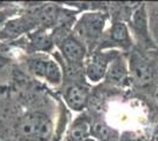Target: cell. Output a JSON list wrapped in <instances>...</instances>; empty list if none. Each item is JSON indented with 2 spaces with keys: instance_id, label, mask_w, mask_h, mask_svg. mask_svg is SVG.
<instances>
[{
  "instance_id": "obj_14",
  "label": "cell",
  "mask_w": 158,
  "mask_h": 141,
  "mask_svg": "<svg viewBox=\"0 0 158 141\" xmlns=\"http://www.w3.org/2000/svg\"><path fill=\"white\" fill-rule=\"evenodd\" d=\"M91 138L97 141H107L114 134V129L110 127L104 120H96L90 125Z\"/></svg>"
},
{
  "instance_id": "obj_1",
  "label": "cell",
  "mask_w": 158,
  "mask_h": 141,
  "mask_svg": "<svg viewBox=\"0 0 158 141\" xmlns=\"http://www.w3.org/2000/svg\"><path fill=\"white\" fill-rule=\"evenodd\" d=\"M52 133V120L41 111L28 112L17 122V134L24 141H48Z\"/></svg>"
},
{
  "instance_id": "obj_6",
  "label": "cell",
  "mask_w": 158,
  "mask_h": 141,
  "mask_svg": "<svg viewBox=\"0 0 158 141\" xmlns=\"http://www.w3.org/2000/svg\"><path fill=\"white\" fill-rule=\"evenodd\" d=\"M37 20L34 15H21L18 18H12L5 24L0 31V40L15 39L26 32H31L37 26Z\"/></svg>"
},
{
  "instance_id": "obj_18",
  "label": "cell",
  "mask_w": 158,
  "mask_h": 141,
  "mask_svg": "<svg viewBox=\"0 0 158 141\" xmlns=\"http://www.w3.org/2000/svg\"><path fill=\"white\" fill-rule=\"evenodd\" d=\"M151 141H158V126H157V128L155 129V132H153V134H152Z\"/></svg>"
},
{
  "instance_id": "obj_8",
  "label": "cell",
  "mask_w": 158,
  "mask_h": 141,
  "mask_svg": "<svg viewBox=\"0 0 158 141\" xmlns=\"http://www.w3.org/2000/svg\"><path fill=\"white\" fill-rule=\"evenodd\" d=\"M129 64L127 61L119 54L118 57L110 64L105 75V80L107 84L123 87L129 79Z\"/></svg>"
},
{
  "instance_id": "obj_7",
  "label": "cell",
  "mask_w": 158,
  "mask_h": 141,
  "mask_svg": "<svg viewBox=\"0 0 158 141\" xmlns=\"http://www.w3.org/2000/svg\"><path fill=\"white\" fill-rule=\"evenodd\" d=\"M129 64V73L131 75L132 81L138 86H145L152 80V68L148 60L133 52L130 58Z\"/></svg>"
},
{
  "instance_id": "obj_17",
  "label": "cell",
  "mask_w": 158,
  "mask_h": 141,
  "mask_svg": "<svg viewBox=\"0 0 158 141\" xmlns=\"http://www.w3.org/2000/svg\"><path fill=\"white\" fill-rule=\"evenodd\" d=\"M119 138H120V136L118 135V133H117V132H114V134L112 135L111 138H110L107 141H119Z\"/></svg>"
},
{
  "instance_id": "obj_13",
  "label": "cell",
  "mask_w": 158,
  "mask_h": 141,
  "mask_svg": "<svg viewBox=\"0 0 158 141\" xmlns=\"http://www.w3.org/2000/svg\"><path fill=\"white\" fill-rule=\"evenodd\" d=\"M90 122L86 119H77L73 122V125L70 127L69 131V140L70 141H84L89 138H91L90 132Z\"/></svg>"
},
{
  "instance_id": "obj_5",
  "label": "cell",
  "mask_w": 158,
  "mask_h": 141,
  "mask_svg": "<svg viewBox=\"0 0 158 141\" xmlns=\"http://www.w3.org/2000/svg\"><path fill=\"white\" fill-rule=\"evenodd\" d=\"M119 55L118 51H109V52H98L93 54L87 61L85 68L86 78L92 84H97L100 80L105 79L107 68L112 61Z\"/></svg>"
},
{
  "instance_id": "obj_3",
  "label": "cell",
  "mask_w": 158,
  "mask_h": 141,
  "mask_svg": "<svg viewBox=\"0 0 158 141\" xmlns=\"http://www.w3.org/2000/svg\"><path fill=\"white\" fill-rule=\"evenodd\" d=\"M106 24V15L100 12H87L84 13L74 26L73 34L81 40L85 46L96 42L102 37Z\"/></svg>"
},
{
  "instance_id": "obj_15",
  "label": "cell",
  "mask_w": 158,
  "mask_h": 141,
  "mask_svg": "<svg viewBox=\"0 0 158 141\" xmlns=\"http://www.w3.org/2000/svg\"><path fill=\"white\" fill-rule=\"evenodd\" d=\"M14 15H15V10L14 8H2V10H0V31H1L2 27L5 26L7 21L14 18Z\"/></svg>"
},
{
  "instance_id": "obj_11",
  "label": "cell",
  "mask_w": 158,
  "mask_h": 141,
  "mask_svg": "<svg viewBox=\"0 0 158 141\" xmlns=\"http://www.w3.org/2000/svg\"><path fill=\"white\" fill-rule=\"evenodd\" d=\"M30 51L32 53H39V52H51L54 41H53L52 34L47 33L46 29L38 28L30 33Z\"/></svg>"
},
{
  "instance_id": "obj_12",
  "label": "cell",
  "mask_w": 158,
  "mask_h": 141,
  "mask_svg": "<svg viewBox=\"0 0 158 141\" xmlns=\"http://www.w3.org/2000/svg\"><path fill=\"white\" fill-rule=\"evenodd\" d=\"M109 41L113 46H118L122 49H130L132 46L131 34L129 27L123 21L114 22L109 32Z\"/></svg>"
},
{
  "instance_id": "obj_9",
  "label": "cell",
  "mask_w": 158,
  "mask_h": 141,
  "mask_svg": "<svg viewBox=\"0 0 158 141\" xmlns=\"http://www.w3.org/2000/svg\"><path fill=\"white\" fill-rule=\"evenodd\" d=\"M64 100L69 108L74 112H81L89 101V89L79 84L67 86L64 92Z\"/></svg>"
},
{
  "instance_id": "obj_16",
  "label": "cell",
  "mask_w": 158,
  "mask_h": 141,
  "mask_svg": "<svg viewBox=\"0 0 158 141\" xmlns=\"http://www.w3.org/2000/svg\"><path fill=\"white\" fill-rule=\"evenodd\" d=\"M119 141H138V139H135L132 136H125V134H123L119 138Z\"/></svg>"
},
{
  "instance_id": "obj_10",
  "label": "cell",
  "mask_w": 158,
  "mask_h": 141,
  "mask_svg": "<svg viewBox=\"0 0 158 141\" xmlns=\"http://www.w3.org/2000/svg\"><path fill=\"white\" fill-rule=\"evenodd\" d=\"M131 26L133 28V32L138 35V39L143 40L144 44H148L150 39V32H149V13L146 10V5L142 4L132 13Z\"/></svg>"
},
{
  "instance_id": "obj_2",
  "label": "cell",
  "mask_w": 158,
  "mask_h": 141,
  "mask_svg": "<svg viewBox=\"0 0 158 141\" xmlns=\"http://www.w3.org/2000/svg\"><path fill=\"white\" fill-rule=\"evenodd\" d=\"M28 71L52 86H59L64 79V72L58 64L46 54L35 53L27 60Z\"/></svg>"
},
{
  "instance_id": "obj_4",
  "label": "cell",
  "mask_w": 158,
  "mask_h": 141,
  "mask_svg": "<svg viewBox=\"0 0 158 141\" xmlns=\"http://www.w3.org/2000/svg\"><path fill=\"white\" fill-rule=\"evenodd\" d=\"M53 41L59 47L60 52L70 65L78 66L85 59L87 47L73 33H64V27L60 28L59 33L53 35Z\"/></svg>"
},
{
  "instance_id": "obj_19",
  "label": "cell",
  "mask_w": 158,
  "mask_h": 141,
  "mask_svg": "<svg viewBox=\"0 0 158 141\" xmlns=\"http://www.w3.org/2000/svg\"><path fill=\"white\" fill-rule=\"evenodd\" d=\"M84 141H97V140H94L93 138H89V139H86V140H84Z\"/></svg>"
}]
</instances>
